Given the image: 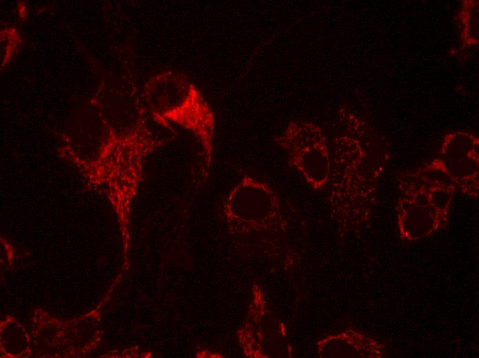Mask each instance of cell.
Listing matches in <instances>:
<instances>
[{"mask_svg": "<svg viewBox=\"0 0 479 358\" xmlns=\"http://www.w3.org/2000/svg\"><path fill=\"white\" fill-rule=\"evenodd\" d=\"M370 173V168H364L359 159L348 163L335 162L328 182L332 196L353 199L363 196L372 190L371 185L374 182L372 178H376Z\"/></svg>", "mask_w": 479, "mask_h": 358, "instance_id": "3957f363", "label": "cell"}, {"mask_svg": "<svg viewBox=\"0 0 479 358\" xmlns=\"http://www.w3.org/2000/svg\"><path fill=\"white\" fill-rule=\"evenodd\" d=\"M153 86L154 114L161 124L174 123L191 131L204 152V162L210 166L213 151L215 117L198 89L183 74L165 72L158 76Z\"/></svg>", "mask_w": 479, "mask_h": 358, "instance_id": "6da1fadb", "label": "cell"}, {"mask_svg": "<svg viewBox=\"0 0 479 358\" xmlns=\"http://www.w3.org/2000/svg\"><path fill=\"white\" fill-rule=\"evenodd\" d=\"M281 141L288 151L287 163L302 175L309 186L321 190L328 185L331 165L319 130L309 125H297Z\"/></svg>", "mask_w": 479, "mask_h": 358, "instance_id": "7a4b0ae2", "label": "cell"}]
</instances>
